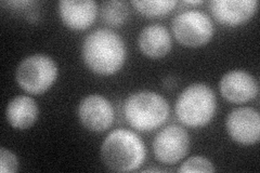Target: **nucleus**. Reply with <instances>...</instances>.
I'll use <instances>...</instances> for the list:
<instances>
[{"mask_svg": "<svg viewBox=\"0 0 260 173\" xmlns=\"http://www.w3.org/2000/svg\"><path fill=\"white\" fill-rule=\"evenodd\" d=\"M86 66L96 75L111 76L123 68L127 59L124 39L110 28H98L87 35L81 46Z\"/></svg>", "mask_w": 260, "mask_h": 173, "instance_id": "f257e3e1", "label": "nucleus"}, {"mask_svg": "<svg viewBox=\"0 0 260 173\" xmlns=\"http://www.w3.org/2000/svg\"><path fill=\"white\" fill-rule=\"evenodd\" d=\"M101 158L111 171L130 172L139 169L146 158L142 139L128 129H115L104 139Z\"/></svg>", "mask_w": 260, "mask_h": 173, "instance_id": "f03ea898", "label": "nucleus"}, {"mask_svg": "<svg viewBox=\"0 0 260 173\" xmlns=\"http://www.w3.org/2000/svg\"><path fill=\"white\" fill-rule=\"evenodd\" d=\"M123 111L126 120L134 129L151 132L164 125L169 117L170 106L159 93L141 90L126 98Z\"/></svg>", "mask_w": 260, "mask_h": 173, "instance_id": "7ed1b4c3", "label": "nucleus"}, {"mask_svg": "<svg viewBox=\"0 0 260 173\" xmlns=\"http://www.w3.org/2000/svg\"><path fill=\"white\" fill-rule=\"evenodd\" d=\"M217 109L214 90L208 85L195 82L179 94L175 112L178 120L190 128L204 127L213 120Z\"/></svg>", "mask_w": 260, "mask_h": 173, "instance_id": "20e7f679", "label": "nucleus"}, {"mask_svg": "<svg viewBox=\"0 0 260 173\" xmlns=\"http://www.w3.org/2000/svg\"><path fill=\"white\" fill-rule=\"evenodd\" d=\"M58 65L51 56L37 53L26 56L16 67L15 80L29 94H43L58 78Z\"/></svg>", "mask_w": 260, "mask_h": 173, "instance_id": "39448f33", "label": "nucleus"}, {"mask_svg": "<svg viewBox=\"0 0 260 173\" xmlns=\"http://www.w3.org/2000/svg\"><path fill=\"white\" fill-rule=\"evenodd\" d=\"M175 38L181 45L198 48L207 45L214 37L215 27L209 15L201 10H185L172 21Z\"/></svg>", "mask_w": 260, "mask_h": 173, "instance_id": "423d86ee", "label": "nucleus"}, {"mask_svg": "<svg viewBox=\"0 0 260 173\" xmlns=\"http://www.w3.org/2000/svg\"><path fill=\"white\" fill-rule=\"evenodd\" d=\"M190 144V135L183 127L170 125L161 129L154 137L153 152L159 162L175 164L189 153Z\"/></svg>", "mask_w": 260, "mask_h": 173, "instance_id": "0eeeda50", "label": "nucleus"}, {"mask_svg": "<svg viewBox=\"0 0 260 173\" xmlns=\"http://www.w3.org/2000/svg\"><path fill=\"white\" fill-rule=\"evenodd\" d=\"M77 114L84 128L96 133L104 132L111 128L115 119L112 103L101 94L85 96L78 105Z\"/></svg>", "mask_w": 260, "mask_h": 173, "instance_id": "6e6552de", "label": "nucleus"}, {"mask_svg": "<svg viewBox=\"0 0 260 173\" xmlns=\"http://www.w3.org/2000/svg\"><path fill=\"white\" fill-rule=\"evenodd\" d=\"M228 134L242 145L256 144L260 139V115L253 107L234 109L225 120Z\"/></svg>", "mask_w": 260, "mask_h": 173, "instance_id": "1a4fd4ad", "label": "nucleus"}, {"mask_svg": "<svg viewBox=\"0 0 260 173\" xmlns=\"http://www.w3.org/2000/svg\"><path fill=\"white\" fill-rule=\"evenodd\" d=\"M219 89L226 101L242 104L254 100L258 94L259 85L251 74L242 70H233L221 77Z\"/></svg>", "mask_w": 260, "mask_h": 173, "instance_id": "9d476101", "label": "nucleus"}, {"mask_svg": "<svg viewBox=\"0 0 260 173\" xmlns=\"http://www.w3.org/2000/svg\"><path fill=\"white\" fill-rule=\"evenodd\" d=\"M214 18L225 26H239L248 22L257 11V0H213L209 3Z\"/></svg>", "mask_w": 260, "mask_h": 173, "instance_id": "9b49d317", "label": "nucleus"}, {"mask_svg": "<svg viewBox=\"0 0 260 173\" xmlns=\"http://www.w3.org/2000/svg\"><path fill=\"white\" fill-rule=\"evenodd\" d=\"M58 12L65 26L74 30H85L95 21L99 7L93 0H61Z\"/></svg>", "mask_w": 260, "mask_h": 173, "instance_id": "f8f14e48", "label": "nucleus"}, {"mask_svg": "<svg viewBox=\"0 0 260 173\" xmlns=\"http://www.w3.org/2000/svg\"><path fill=\"white\" fill-rule=\"evenodd\" d=\"M138 45L145 56L150 59H161L172 50V35L161 24H151L140 31Z\"/></svg>", "mask_w": 260, "mask_h": 173, "instance_id": "ddd939ff", "label": "nucleus"}, {"mask_svg": "<svg viewBox=\"0 0 260 173\" xmlns=\"http://www.w3.org/2000/svg\"><path fill=\"white\" fill-rule=\"evenodd\" d=\"M39 116V109L34 98L27 95L13 97L6 107V118L9 125L18 130L34 126Z\"/></svg>", "mask_w": 260, "mask_h": 173, "instance_id": "4468645a", "label": "nucleus"}, {"mask_svg": "<svg viewBox=\"0 0 260 173\" xmlns=\"http://www.w3.org/2000/svg\"><path fill=\"white\" fill-rule=\"evenodd\" d=\"M102 21L110 26L118 27L124 25L129 18V6L120 0H109L104 2L100 8Z\"/></svg>", "mask_w": 260, "mask_h": 173, "instance_id": "2eb2a0df", "label": "nucleus"}, {"mask_svg": "<svg viewBox=\"0 0 260 173\" xmlns=\"http://www.w3.org/2000/svg\"><path fill=\"white\" fill-rule=\"evenodd\" d=\"M135 9L145 16H161L172 12L178 5L177 0H134Z\"/></svg>", "mask_w": 260, "mask_h": 173, "instance_id": "dca6fc26", "label": "nucleus"}, {"mask_svg": "<svg viewBox=\"0 0 260 173\" xmlns=\"http://www.w3.org/2000/svg\"><path fill=\"white\" fill-rule=\"evenodd\" d=\"M178 172H215L213 162L202 156H194L186 159L177 170Z\"/></svg>", "mask_w": 260, "mask_h": 173, "instance_id": "f3484780", "label": "nucleus"}, {"mask_svg": "<svg viewBox=\"0 0 260 173\" xmlns=\"http://www.w3.org/2000/svg\"><path fill=\"white\" fill-rule=\"evenodd\" d=\"M20 161L16 155L5 147L0 148V172L14 173L19 171Z\"/></svg>", "mask_w": 260, "mask_h": 173, "instance_id": "a211bd4d", "label": "nucleus"}, {"mask_svg": "<svg viewBox=\"0 0 260 173\" xmlns=\"http://www.w3.org/2000/svg\"><path fill=\"white\" fill-rule=\"evenodd\" d=\"M164 85L167 87V88H175L177 86V82H176V79L173 78V77H167L166 79H164Z\"/></svg>", "mask_w": 260, "mask_h": 173, "instance_id": "6ab92c4d", "label": "nucleus"}, {"mask_svg": "<svg viewBox=\"0 0 260 173\" xmlns=\"http://www.w3.org/2000/svg\"><path fill=\"white\" fill-rule=\"evenodd\" d=\"M184 4H186V5H202V4H204V2H203V0H197V2H194V0H186V2H184Z\"/></svg>", "mask_w": 260, "mask_h": 173, "instance_id": "aec40b11", "label": "nucleus"}, {"mask_svg": "<svg viewBox=\"0 0 260 173\" xmlns=\"http://www.w3.org/2000/svg\"><path fill=\"white\" fill-rule=\"evenodd\" d=\"M143 172H162V170L158 168H149V169H145Z\"/></svg>", "mask_w": 260, "mask_h": 173, "instance_id": "412c9836", "label": "nucleus"}]
</instances>
